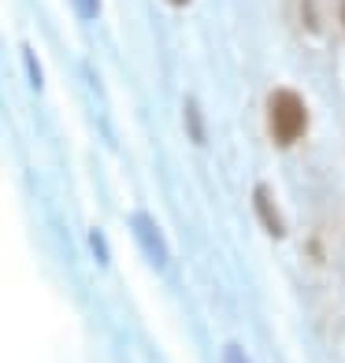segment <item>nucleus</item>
I'll list each match as a JSON object with an SVG mask.
<instances>
[{
    "label": "nucleus",
    "mask_w": 345,
    "mask_h": 363,
    "mask_svg": "<svg viewBox=\"0 0 345 363\" xmlns=\"http://www.w3.org/2000/svg\"><path fill=\"white\" fill-rule=\"evenodd\" d=\"M268 130H271V141L278 148H290L305 138L308 130V108L301 101L297 89H271L268 96Z\"/></svg>",
    "instance_id": "nucleus-1"
},
{
    "label": "nucleus",
    "mask_w": 345,
    "mask_h": 363,
    "mask_svg": "<svg viewBox=\"0 0 345 363\" xmlns=\"http://www.w3.org/2000/svg\"><path fill=\"white\" fill-rule=\"evenodd\" d=\"M253 208H256V216H260V223L268 226V234H271V238H283V234H286V223L278 219L275 196H271L268 186H256V193H253Z\"/></svg>",
    "instance_id": "nucleus-2"
},
{
    "label": "nucleus",
    "mask_w": 345,
    "mask_h": 363,
    "mask_svg": "<svg viewBox=\"0 0 345 363\" xmlns=\"http://www.w3.org/2000/svg\"><path fill=\"white\" fill-rule=\"evenodd\" d=\"M186 119H190V138L193 141H204V130H201V111H197L193 101H186Z\"/></svg>",
    "instance_id": "nucleus-3"
},
{
    "label": "nucleus",
    "mask_w": 345,
    "mask_h": 363,
    "mask_svg": "<svg viewBox=\"0 0 345 363\" xmlns=\"http://www.w3.org/2000/svg\"><path fill=\"white\" fill-rule=\"evenodd\" d=\"M305 26L308 30H319V15L312 11V0H305Z\"/></svg>",
    "instance_id": "nucleus-4"
},
{
    "label": "nucleus",
    "mask_w": 345,
    "mask_h": 363,
    "mask_svg": "<svg viewBox=\"0 0 345 363\" xmlns=\"http://www.w3.org/2000/svg\"><path fill=\"white\" fill-rule=\"evenodd\" d=\"M226 363H245V356L238 349H226Z\"/></svg>",
    "instance_id": "nucleus-5"
},
{
    "label": "nucleus",
    "mask_w": 345,
    "mask_h": 363,
    "mask_svg": "<svg viewBox=\"0 0 345 363\" xmlns=\"http://www.w3.org/2000/svg\"><path fill=\"white\" fill-rule=\"evenodd\" d=\"M168 4H171V8H186V4H190V0H168Z\"/></svg>",
    "instance_id": "nucleus-6"
},
{
    "label": "nucleus",
    "mask_w": 345,
    "mask_h": 363,
    "mask_svg": "<svg viewBox=\"0 0 345 363\" xmlns=\"http://www.w3.org/2000/svg\"><path fill=\"white\" fill-rule=\"evenodd\" d=\"M86 11H89V15L97 11V0H86Z\"/></svg>",
    "instance_id": "nucleus-7"
},
{
    "label": "nucleus",
    "mask_w": 345,
    "mask_h": 363,
    "mask_svg": "<svg viewBox=\"0 0 345 363\" xmlns=\"http://www.w3.org/2000/svg\"><path fill=\"white\" fill-rule=\"evenodd\" d=\"M341 26H345V0H341Z\"/></svg>",
    "instance_id": "nucleus-8"
}]
</instances>
